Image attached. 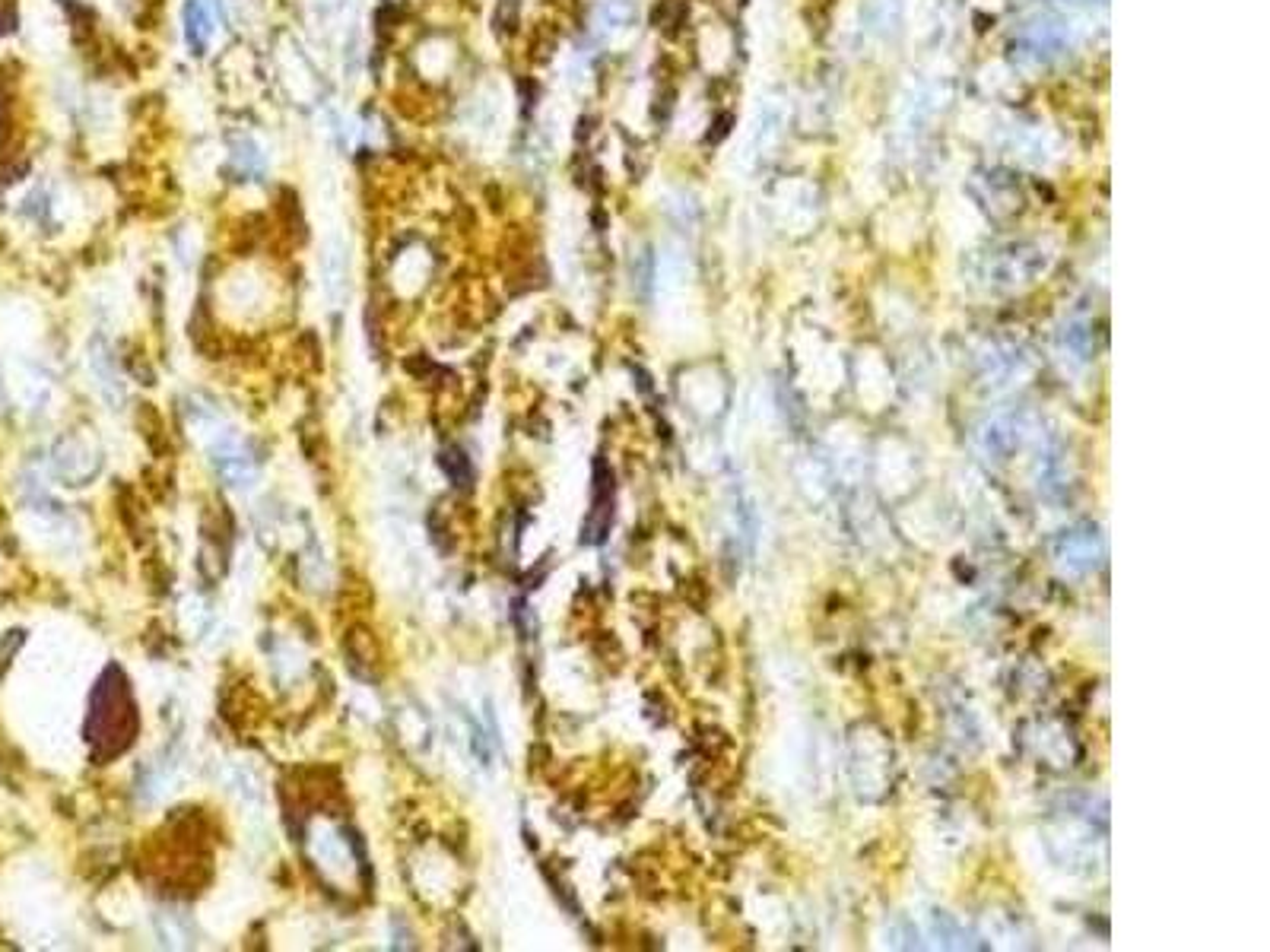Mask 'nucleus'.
<instances>
[{
    "label": "nucleus",
    "mask_w": 1270,
    "mask_h": 952,
    "mask_svg": "<svg viewBox=\"0 0 1270 952\" xmlns=\"http://www.w3.org/2000/svg\"><path fill=\"white\" fill-rule=\"evenodd\" d=\"M1045 251L1030 242H1010L995 251H988L982 267H978V280L988 289H1020L1030 286L1038 273L1045 270Z\"/></svg>",
    "instance_id": "f257e3e1"
},
{
    "label": "nucleus",
    "mask_w": 1270,
    "mask_h": 952,
    "mask_svg": "<svg viewBox=\"0 0 1270 952\" xmlns=\"http://www.w3.org/2000/svg\"><path fill=\"white\" fill-rule=\"evenodd\" d=\"M1035 419L1030 413H1000L985 419L975 432V448L991 464H1007L1035 436Z\"/></svg>",
    "instance_id": "f03ea898"
},
{
    "label": "nucleus",
    "mask_w": 1270,
    "mask_h": 952,
    "mask_svg": "<svg viewBox=\"0 0 1270 952\" xmlns=\"http://www.w3.org/2000/svg\"><path fill=\"white\" fill-rule=\"evenodd\" d=\"M1103 556H1106L1103 534L1090 521L1058 530L1055 544H1051V559H1055V565L1064 575H1090L1103 565Z\"/></svg>",
    "instance_id": "7ed1b4c3"
},
{
    "label": "nucleus",
    "mask_w": 1270,
    "mask_h": 952,
    "mask_svg": "<svg viewBox=\"0 0 1270 952\" xmlns=\"http://www.w3.org/2000/svg\"><path fill=\"white\" fill-rule=\"evenodd\" d=\"M200 429H210L207 454H210L213 467L220 470V476L226 479V483L236 486V489L251 486L254 476H258V467H254L251 454L245 451V444L238 441L236 432L223 429L220 423H216V419H210V423H200Z\"/></svg>",
    "instance_id": "20e7f679"
},
{
    "label": "nucleus",
    "mask_w": 1270,
    "mask_h": 952,
    "mask_svg": "<svg viewBox=\"0 0 1270 952\" xmlns=\"http://www.w3.org/2000/svg\"><path fill=\"white\" fill-rule=\"evenodd\" d=\"M308 848H311V858L318 861V866L328 876H334L337 870H341V873L349 870L346 841H344L341 831H334L331 826H318V829H314L311 838H308Z\"/></svg>",
    "instance_id": "39448f33"
},
{
    "label": "nucleus",
    "mask_w": 1270,
    "mask_h": 952,
    "mask_svg": "<svg viewBox=\"0 0 1270 952\" xmlns=\"http://www.w3.org/2000/svg\"><path fill=\"white\" fill-rule=\"evenodd\" d=\"M1061 48H1064V29H1061V22H1051V19L1035 22V26L1026 29L1023 39H1020V54L1033 57V61H1048V57H1055Z\"/></svg>",
    "instance_id": "423d86ee"
},
{
    "label": "nucleus",
    "mask_w": 1270,
    "mask_h": 952,
    "mask_svg": "<svg viewBox=\"0 0 1270 952\" xmlns=\"http://www.w3.org/2000/svg\"><path fill=\"white\" fill-rule=\"evenodd\" d=\"M925 936L934 939V946H943V949H982V943H975L978 936H972L965 927H960L950 914H943V911L927 914Z\"/></svg>",
    "instance_id": "0eeeda50"
},
{
    "label": "nucleus",
    "mask_w": 1270,
    "mask_h": 952,
    "mask_svg": "<svg viewBox=\"0 0 1270 952\" xmlns=\"http://www.w3.org/2000/svg\"><path fill=\"white\" fill-rule=\"evenodd\" d=\"M321 273H324V293L337 305L346 286V245L341 242V235L328 238V248H324V258H321Z\"/></svg>",
    "instance_id": "6e6552de"
},
{
    "label": "nucleus",
    "mask_w": 1270,
    "mask_h": 952,
    "mask_svg": "<svg viewBox=\"0 0 1270 952\" xmlns=\"http://www.w3.org/2000/svg\"><path fill=\"white\" fill-rule=\"evenodd\" d=\"M185 35L195 54L207 52V45L213 39V10L207 0H188L185 4Z\"/></svg>",
    "instance_id": "1a4fd4ad"
},
{
    "label": "nucleus",
    "mask_w": 1270,
    "mask_h": 952,
    "mask_svg": "<svg viewBox=\"0 0 1270 952\" xmlns=\"http://www.w3.org/2000/svg\"><path fill=\"white\" fill-rule=\"evenodd\" d=\"M60 457H70V464L64 461V464H57V470H60V476L64 479H70V483H83V479H90L95 470H99V461H95V454L90 451V448H83L80 441H64L60 444V451H57Z\"/></svg>",
    "instance_id": "9d476101"
},
{
    "label": "nucleus",
    "mask_w": 1270,
    "mask_h": 952,
    "mask_svg": "<svg viewBox=\"0 0 1270 952\" xmlns=\"http://www.w3.org/2000/svg\"><path fill=\"white\" fill-rule=\"evenodd\" d=\"M633 19H635V0H603L598 10L600 29L607 32H620L626 26H633Z\"/></svg>",
    "instance_id": "9b49d317"
},
{
    "label": "nucleus",
    "mask_w": 1270,
    "mask_h": 952,
    "mask_svg": "<svg viewBox=\"0 0 1270 952\" xmlns=\"http://www.w3.org/2000/svg\"><path fill=\"white\" fill-rule=\"evenodd\" d=\"M1061 343H1064V349L1068 353H1073V359H1080V363H1086V356H1090V334H1086L1083 328H1076V324H1068L1064 328V334H1061Z\"/></svg>",
    "instance_id": "f8f14e48"
},
{
    "label": "nucleus",
    "mask_w": 1270,
    "mask_h": 952,
    "mask_svg": "<svg viewBox=\"0 0 1270 952\" xmlns=\"http://www.w3.org/2000/svg\"><path fill=\"white\" fill-rule=\"evenodd\" d=\"M233 159H236L238 168H245V172H261V165H264L261 153L254 150V143H248V140H238V143H236Z\"/></svg>",
    "instance_id": "ddd939ff"
},
{
    "label": "nucleus",
    "mask_w": 1270,
    "mask_h": 952,
    "mask_svg": "<svg viewBox=\"0 0 1270 952\" xmlns=\"http://www.w3.org/2000/svg\"><path fill=\"white\" fill-rule=\"evenodd\" d=\"M14 26H17V14H14V10H10V7L0 4V35L10 32Z\"/></svg>",
    "instance_id": "4468645a"
}]
</instances>
